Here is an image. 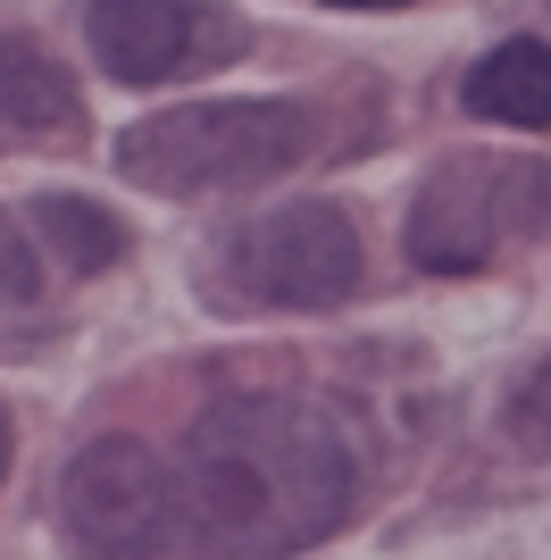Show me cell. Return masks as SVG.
Listing matches in <instances>:
<instances>
[{
  "label": "cell",
  "mask_w": 551,
  "mask_h": 560,
  "mask_svg": "<svg viewBox=\"0 0 551 560\" xmlns=\"http://www.w3.org/2000/svg\"><path fill=\"white\" fill-rule=\"evenodd\" d=\"M201 544L234 560H284L326 544L351 518L360 460L351 435L301 394H234L209 401L176 452Z\"/></svg>",
  "instance_id": "cell-1"
},
{
  "label": "cell",
  "mask_w": 551,
  "mask_h": 560,
  "mask_svg": "<svg viewBox=\"0 0 551 560\" xmlns=\"http://www.w3.org/2000/svg\"><path fill=\"white\" fill-rule=\"evenodd\" d=\"M318 142V109L293 93L268 101H192V109H160L134 117L117 135V167L134 176L142 192H234V185H268L284 167L309 160Z\"/></svg>",
  "instance_id": "cell-2"
},
{
  "label": "cell",
  "mask_w": 551,
  "mask_h": 560,
  "mask_svg": "<svg viewBox=\"0 0 551 560\" xmlns=\"http://www.w3.org/2000/svg\"><path fill=\"white\" fill-rule=\"evenodd\" d=\"M59 518L68 544L92 560H201V511L184 468L160 460L134 435H101L75 452L68 486H59Z\"/></svg>",
  "instance_id": "cell-3"
},
{
  "label": "cell",
  "mask_w": 551,
  "mask_h": 560,
  "mask_svg": "<svg viewBox=\"0 0 551 560\" xmlns=\"http://www.w3.org/2000/svg\"><path fill=\"white\" fill-rule=\"evenodd\" d=\"M551 210V176L535 160H484V151H452L410 201V259L426 277H468L484 259L535 234Z\"/></svg>",
  "instance_id": "cell-4"
},
{
  "label": "cell",
  "mask_w": 551,
  "mask_h": 560,
  "mask_svg": "<svg viewBox=\"0 0 551 560\" xmlns=\"http://www.w3.org/2000/svg\"><path fill=\"white\" fill-rule=\"evenodd\" d=\"M218 284L259 310H335L360 284V234L335 201H284L226 234Z\"/></svg>",
  "instance_id": "cell-5"
},
{
  "label": "cell",
  "mask_w": 551,
  "mask_h": 560,
  "mask_svg": "<svg viewBox=\"0 0 551 560\" xmlns=\"http://www.w3.org/2000/svg\"><path fill=\"white\" fill-rule=\"evenodd\" d=\"M84 34H92V59L117 84L209 75L226 59H243V43H251V25L234 9H209V0H92Z\"/></svg>",
  "instance_id": "cell-6"
},
{
  "label": "cell",
  "mask_w": 551,
  "mask_h": 560,
  "mask_svg": "<svg viewBox=\"0 0 551 560\" xmlns=\"http://www.w3.org/2000/svg\"><path fill=\"white\" fill-rule=\"evenodd\" d=\"M0 126L17 135H75V84L43 43L0 34Z\"/></svg>",
  "instance_id": "cell-7"
},
{
  "label": "cell",
  "mask_w": 551,
  "mask_h": 560,
  "mask_svg": "<svg viewBox=\"0 0 551 560\" xmlns=\"http://www.w3.org/2000/svg\"><path fill=\"white\" fill-rule=\"evenodd\" d=\"M468 109L484 126H551V43H502L468 75Z\"/></svg>",
  "instance_id": "cell-8"
},
{
  "label": "cell",
  "mask_w": 551,
  "mask_h": 560,
  "mask_svg": "<svg viewBox=\"0 0 551 560\" xmlns=\"http://www.w3.org/2000/svg\"><path fill=\"white\" fill-rule=\"evenodd\" d=\"M34 234L68 259L75 277H92V268L126 259V226H117L101 201H75V192H43V201H34Z\"/></svg>",
  "instance_id": "cell-9"
},
{
  "label": "cell",
  "mask_w": 551,
  "mask_h": 560,
  "mask_svg": "<svg viewBox=\"0 0 551 560\" xmlns=\"http://www.w3.org/2000/svg\"><path fill=\"white\" fill-rule=\"evenodd\" d=\"M509 435H518L535 460H551V360L518 385V394H509Z\"/></svg>",
  "instance_id": "cell-10"
},
{
  "label": "cell",
  "mask_w": 551,
  "mask_h": 560,
  "mask_svg": "<svg viewBox=\"0 0 551 560\" xmlns=\"http://www.w3.org/2000/svg\"><path fill=\"white\" fill-rule=\"evenodd\" d=\"M0 293L17 302V293H34V243H25L9 218H0Z\"/></svg>",
  "instance_id": "cell-11"
},
{
  "label": "cell",
  "mask_w": 551,
  "mask_h": 560,
  "mask_svg": "<svg viewBox=\"0 0 551 560\" xmlns=\"http://www.w3.org/2000/svg\"><path fill=\"white\" fill-rule=\"evenodd\" d=\"M326 9H410V0H326Z\"/></svg>",
  "instance_id": "cell-12"
},
{
  "label": "cell",
  "mask_w": 551,
  "mask_h": 560,
  "mask_svg": "<svg viewBox=\"0 0 551 560\" xmlns=\"http://www.w3.org/2000/svg\"><path fill=\"white\" fill-rule=\"evenodd\" d=\"M0 468H9V410H0Z\"/></svg>",
  "instance_id": "cell-13"
}]
</instances>
